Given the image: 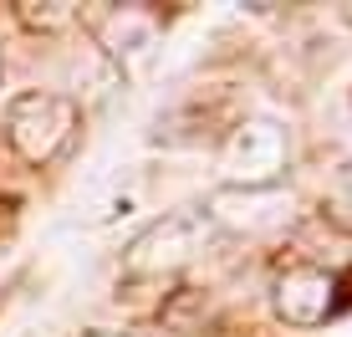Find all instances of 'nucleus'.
<instances>
[{"instance_id": "6e6552de", "label": "nucleus", "mask_w": 352, "mask_h": 337, "mask_svg": "<svg viewBox=\"0 0 352 337\" xmlns=\"http://www.w3.org/2000/svg\"><path fill=\"white\" fill-rule=\"evenodd\" d=\"M342 16H347V21H352V6H342Z\"/></svg>"}, {"instance_id": "39448f33", "label": "nucleus", "mask_w": 352, "mask_h": 337, "mask_svg": "<svg viewBox=\"0 0 352 337\" xmlns=\"http://www.w3.org/2000/svg\"><path fill=\"white\" fill-rule=\"evenodd\" d=\"M322 220L337 225L342 235H352V164L337 168V179L322 189Z\"/></svg>"}, {"instance_id": "20e7f679", "label": "nucleus", "mask_w": 352, "mask_h": 337, "mask_svg": "<svg viewBox=\"0 0 352 337\" xmlns=\"http://www.w3.org/2000/svg\"><path fill=\"white\" fill-rule=\"evenodd\" d=\"M337 292H342V281H337L327 266L296 261V266H286L276 276L271 302H276V317H281L286 327H322V322L337 312Z\"/></svg>"}, {"instance_id": "7ed1b4c3", "label": "nucleus", "mask_w": 352, "mask_h": 337, "mask_svg": "<svg viewBox=\"0 0 352 337\" xmlns=\"http://www.w3.org/2000/svg\"><path fill=\"white\" fill-rule=\"evenodd\" d=\"M214 240V215L199 210V204H184V210H168L164 220H153L148 230L128 246L123 271L128 276H168L179 266H189L194 256H204Z\"/></svg>"}, {"instance_id": "f03ea898", "label": "nucleus", "mask_w": 352, "mask_h": 337, "mask_svg": "<svg viewBox=\"0 0 352 337\" xmlns=\"http://www.w3.org/2000/svg\"><path fill=\"white\" fill-rule=\"evenodd\" d=\"M214 168L230 189H271L286 179L291 168V138L281 123L271 118H240L225 133L220 153H214Z\"/></svg>"}, {"instance_id": "f257e3e1", "label": "nucleus", "mask_w": 352, "mask_h": 337, "mask_svg": "<svg viewBox=\"0 0 352 337\" xmlns=\"http://www.w3.org/2000/svg\"><path fill=\"white\" fill-rule=\"evenodd\" d=\"M77 102L67 98V92H21V98H10L6 107V143L10 153H16L21 164L31 168H46L56 164L62 153L72 149V138H77Z\"/></svg>"}, {"instance_id": "423d86ee", "label": "nucleus", "mask_w": 352, "mask_h": 337, "mask_svg": "<svg viewBox=\"0 0 352 337\" xmlns=\"http://www.w3.org/2000/svg\"><path fill=\"white\" fill-rule=\"evenodd\" d=\"M16 16L26 21L31 31H67V26H77V21H82V10L67 6V0H52V6H31V0H21Z\"/></svg>"}, {"instance_id": "0eeeda50", "label": "nucleus", "mask_w": 352, "mask_h": 337, "mask_svg": "<svg viewBox=\"0 0 352 337\" xmlns=\"http://www.w3.org/2000/svg\"><path fill=\"white\" fill-rule=\"evenodd\" d=\"M87 337H123V332H87Z\"/></svg>"}]
</instances>
